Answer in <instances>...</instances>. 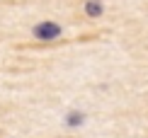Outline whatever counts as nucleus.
I'll list each match as a JSON object with an SVG mask.
<instances>
[{"mask_svg": "<svg viewBox=\"0 0 148 138\" xmlns=\"http://www.w3.org/2000/svg\"><path fill=\"white\" fill-rule=\"evenodd\" d=\"M61 34H63V27L58 22H51V20L36 22L32 27V36L36 41H56V39H61Z\"/></svg>", "mask_w": 148, "mask_h": 138, "instance_id": "1", "label": "nucleus"}, {"mask_svg": "<svg viewBox=\"0 0 148 138\" xmlns=\"http://www.w3.org/2000/svg\"><path fill=\"white\" fill-rule=\"evenodd\" d=\"M63 124L68 128H83L85 124H88V111H85V109H71V111H66Z\"/></svg>", "mask_w": 148, "mask_h": 138, "instance_id": "2", "label": "nucleus"}, {"mask_svg": "<svg viewBox=\"0 0 148 138\" xmlns=\"http://www.w3.org/2000/svg\"><path fill=\"white\" fill-rule=\"evenodd\" d=\"M83 10H85V15H88V17L97 20V17H102V15H104V10H107V8H104L102 0H88V3L83 5Z\"/></svg>", "mask_w": 148, "mask_h": 138, "instance_id": "3", "label": "nucleus"}]
</instances>
